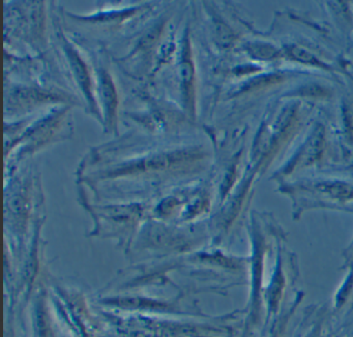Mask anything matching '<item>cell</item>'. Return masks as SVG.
Wrapping results in <instances>:
<instances>
[{
    "mask_svg": "<svg viewBox=\"0 0 353 337\" xmlns=\"http://www.w3.org/2000/svg\"><path fill=\"white\" fill-rule=\"evenodd\" d=\"M189 48V43L185 41L181 63L179 65V74H181V80L183 83V94L189 103V108H191L190 105H191V99H193L194 66L192 60L190 59Z\"/></svg>",
    "mask_w": 353,
    "mask_h": 337,
    "instance_id": "obj_3",
    "label": "cell"
},
{
    "mask_svg": "<svg viewBox=\"0 0 353 337\" xmlns=\"http://www.w3.org/2000/svg\"><path fill=\"white\" fill-rule=\"evenodd\" d=\"M99 92L105 110L107 122L114 125L117 117V94L114 84L106 70L99 72Z\"/></svg>",
    "mask_w": 353,
    "mask_h": 337,
    "instance_id": "obj_2",
    "label": "cell"
},
{
    "mask_svg": "<svg viewBox=\"0 0 353 337\" xmlns=\"http://www.w3.org/2000/svg\"><path fill=\"white\" fill-rule=\"evenodd\" d=\"M63 49H65V54H67L72 72H73L74 76L77 80L80 88L83 91L86 99L90 101V105L96 108V103H94V96H92V83H90V74H88L85 63H84L83 60L80 58L77 52L73 49V47L67 41H63Z\"/></svg>",
    "mask_w": 353,
    "mask_h": 337,
    "instance_id": "obj_1",
    "label": "cell"
}]
</instances>
